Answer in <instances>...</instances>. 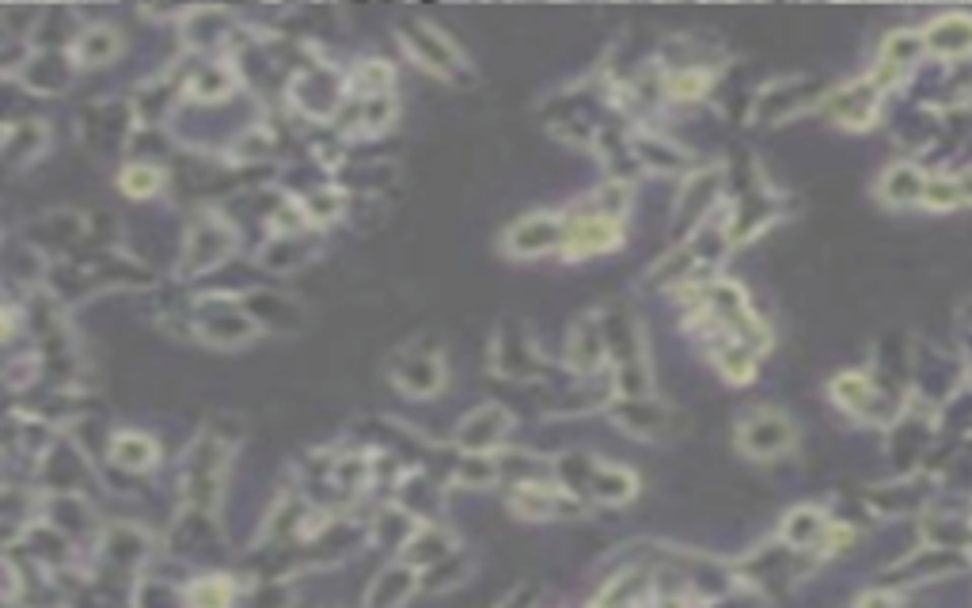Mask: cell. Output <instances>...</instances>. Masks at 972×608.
<instances>
[{
	"mask_svg": "<svg viewBox=\"0 0 972 608\" xmlns=\"http://www.w3.org/2000/svg\"><path fill=\"white\" fill-rule=\"evenodd\" d=\"M114 457H118L126 468H145V464L156 457V445L145 442V437L126 434V437H118V445H114Z\"/></svg>",
	"mask_w": 972,
	"mask_h": 608,
	"instance_id": "7a4b0ae2",
	"label": "cell"
},
{
	"mask_svg": "<svg viewBox=\"0 0 972 608\" xmlns=\"http://www.w3.org/2000/svg\"><path fill=\"white\" fill-rule=\"evenodd\" d=\"M931 46V50H938V53H965V50H972V20H957V16H950V20H938L931 31L923 35V50Z\"/></svg>",
	"mask_w": 972,
	"mask_h": 608,
	"instance_id": "6da1fadb",
	"label": "cell"
},
{
	"mask_svg": "<svg viewBox=\"0 0 972 608\" xmlns=\"http://www.w3.org/2000/svg\"><path fill=\"white\" fill-rule=\"evenodd\" d=\"M156 187H160V172H152V167H130V172L122 175V191L134 198H145Z\"/></svg>",
	"mask_w": 972,
	"mask_h": 608,
	"instance_id": "3957f363",
	"label": "cell"
}]
</instances>
